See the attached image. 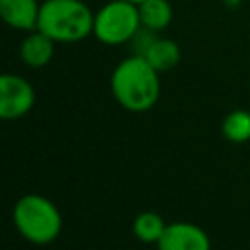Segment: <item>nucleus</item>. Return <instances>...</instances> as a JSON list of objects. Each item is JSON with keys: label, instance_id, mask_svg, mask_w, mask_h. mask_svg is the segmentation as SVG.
<instances>
[{"label": "nucleus", "instance_id": "0eeeda50", "mask_svg": "<svg viewBox=\"0 0 250 250\" xmlns=\"http://www.w3.org/2000/svg\"><path fill=\"white\" fill-rule=\"evenodd\" d=\"M41 4L37 0H0V16L6 25L20 31L37 29Z\"/></svg>", "mask_w": 250, "mask_h": 250}, {"label": "nucleus", "instance_id": "4468645a", "mask_svg": "<svg viewBox=\"0 0 250 250\" xmlns=\"http://www.w3.org/2000/svg\"><path fill=\"white\" fill-rule=\"evenodd\" d=\"M129 2H133V4H141L143 0H129Z\"/></svg>", "mask_w": 250, "mask_h": 250}, {"label": "nucleus", "instance_id": "1a4fd4ad", "mask_svg": "<svg viewBox=\"0 0 250 250\" xmlns=\"http://www.w3.org/2000/svg\"><path fill=\"white\" fill-rule=\"evenodd\" d=\"M141 57H145L158 72H168L180 62L182 53H180V47L176 41L152 35V39L146 43Z\"/></svg>", "mask_w": 250, "mask_h": 250}, {"label": "nucleus", "instance_id": "f03ea898", "mask_svg": "<svg viewBox=\"0 0 250 250\" xmlns=\"http://www.w3.org/2000/svg\"><path fill=\"white\" fill-rule=\"evenodd\" d=\"M94 12L82 0H45L37 29L55 43H76L94 33Z\"/></svg>", "mask_w": 250, "mask_h": 250}, {"label": "nucleus", "instance_id": "7ed1b4c3", "mask_svg": "<svg viewBox=\"0 0 250 250\" xmlns=\"http://www.w3.org/2000/svg\"><path fill=\"white\" fill-rule=\"evenodd\" d=\"M14 225L18 232L33 244H49L59 238L62 230V217L57 205L39 195L27 193L14 205Z\"/></svg>", "mask_w": 250, "mask_h": 250}, {"label": "nucleus", "instance_id": "f257e3e1", "mask_svg": "<svg viewBox=\"0 0 250 250\" xmlns=\"http://www.w3.org/2000/svg\"><path fill=\"white\" fill-rule=\"evenodd\" d=\"M158 70L141 55L123 59L111 72L109 88L115 102L133 113L148 111L160 98Z\"/></svg>", "mask_w": 250, "mask_h": 250}, {"label": "nucleus", "instance_id": "ddd939ff", "mask_svg": "<svg viewBox=\"0 0 250 250\" xmlns=\"http://www.w3.org/2000/svg\"><path fill=\"white\" fill-rule=\"evenodd\" d=\"M223 2H225L229 8H236V6L240 4V0H223Z\"/></svg>", "mask_w": 250, "mask_h": 250}, {"label": "nucleus", "instance_id": "39448f33", "mask_svg": "<svg viewBox=\"0 0 250 250\" xmlns=\"http://www.w3.org/2000/svg\"><path fill=\"white\" fill-rule=\"evenodd\" d=\"M35 90L33 86L18 74L0 76V117L2 119H20L33 109Z\"/></svg>", "mask_w": 250, "mask_h": 250}, {"label": "nucleus", "instance_id": "9d476101", "mask_svg": "<svg viewBox=\"0 0 250 250\" xmlns=\"http://www.w3.org/2000/svg\"><path fill=\"white\" fill-rule=\"evenodd\" d=\"M139 6L141 25L148 31H162L172 21V4L170 0H143Z\"/></svg>", "mask_w": 250, "mask_h": 250}, {"label": "nucleus", "instance_id": "9b49d317", "mask_svg": "<svg viewBox=\"0 0 250 250\" xmlns=\"http://www.w3.org/2000/svg\"><path fill=\"white\" fill-rule=\"evenodd\" d=\"M166 229L164 219L154 211H143L133 219V234L145 244H156Z\"/></svg>", "mask_w": 250, "mask_h": 250}, {"label": "nucleus", "instance_id": "f8f14e48", "mask_svg": "<svg viewBox=\"0 0 250 250\" xmlns=\"http://www.w3.org/2000/svg\"><path fill=\"white\" fill-rule=\"evenodd\" d=\"M221 131L227 141L242 145L250 141V111L246 109H232L225 115L221 123Z\"/></svg>", "mask_w": 250, "mask_h": 250}, {"label": "nucleus", "instance_id": "6e6552de", "mask_svg": "<svg viewBox=\"0 0 250 250\" xmlns=\"http://www.w3.org/2000/svg\"><path fill=\"white\" fill-rule=\"evenodd\" d=\"M53 53H55V41L39 29L27 31V35L20 45V57L23 64L31 68H41L49 64L53 59Z\"/></svg>", "mask_w": 250, "mask_h": 250}, {"label": "nucleus", "instance_id": "20e7f679", "mask_svg": "<svg viewBox=\"0 0 250 250\" xmlns=\"http://www.w3.org/2000/svg\"><path fill=\"white\" fill-rule=\"evenodd\" d=\"M139 6L129 0H111L94 16V37L104 45H123L141 31Z\"/></svg>", "mask_w": 250, "mask_h": 250}, {"label": "nucleus", "instance_id": "423d86ee", "mask_svg": "<svg viewBox=\"0 0 250 250\" xmlns=\"http://www.w3.org/2000/svg\"><path fill=\"white\" fill-rule=\"evenodd\" d=\"M156 246L158 250H211V240L201 227L176 221L166 225Z\"/></svg>", "mask_w": 250, "mask_h": 250}]
</instances>
